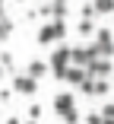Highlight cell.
Segmentation results:
<instances>
[{
	"instance_id": "cell-1",
	"label": "cell",
	"mask_w": 114,
	"mask_h": 124,
	"mask_svg": "<svg viewBox=\"0 0 114 124\" xmlns=\"http://www.w3.org/2000/svg\"><path fill=\"white\" fill-rule=\"evenodd\" d=\"M54 111L63 124H79V108H76V95L70 89H63V92H54Z\"/></svg>"
},
{
	"instance_id": "cell-2",
	"label": "cell",
	"mask_w": 114,
	"mask_h": 124,
	"mask_svg": "<svg viewBox=\"0 0 114 124\" xmlns=\"http://www.w3.org/2000/svg\"><path fill=\"white\" fill-rule=\"evenodd\" d=\"M44 64H48V73H51V77L63 80L67 67H70V48H67V45H57L54 51H51V57L44 61Z\"/></svg>"
},
{
	"instance_id": "cell-3",
	"label": "cell",
	"mask_w": 114,
	"mask_h": 124,
	"mask_svg": "<svg viewBox=\"0 0 114 124\" xmlns=\"http://www.w3.org/2000/svg\"><path fill=\"white\" fill-rule=\"evenodd\" d=\"M63 38H67V22H57V19H51L38 32V45H60Z\"/></svg>"
},
{
	"instance_id": "cell-4",
	"label": "cell",
	"mask_w": 114,
	"mask_h": 124,
	"mask_svg": "<svg viewBox=\"0 0 114 124\" xmlns=\"http://www.w3.org/2000/svg\"><path fill=\"white\" fill-rule=\"evenodd\" d=\"M95 57H98L95 45H79V48H70V64H73V67H82V70H86Z\"/></svg>"
},
{
	"instance_id": "cell-5",
	"label": "cell",
	"mask_w": 114,
	"mask_h": 124,
	"mask_svg": "<svg viewBox=\"0 0 114 124\" xmlns=\"http://www.w3.org/2000/svg\"><path fill=\"white\" fill-rule=\"evenodd\" d=\"M92 35H95V51H98V57L111 61V51H114V41H111V26H101V29H95Z\"/></svg>"
},
{
	"instance_id": "cell-6",
	"label": "cell",
	"mask_w": 114,
	"mask_h": 124,
	"mask_svg": "<svg viewBox=\"0 0 114 124\" xmlns=\"http://www.w3.org/2000/svg\"><path fill=\"white\" fill-rule=\"evenodd\" d=\"M86 77H89V80H111V61L95 57L92 64L86 67Z\"/></svg>"
},
{
	"instance_id": "cell-7",
	"label": "cell",
	"mask_w": 114,
	"mask_h": 124,
	"mask_svg": "<svg viewBox=\"0 0 114 124\" xmlns=\"http://www.w3.org/2000/svg\"><path fill=\"white\" fill-rule=\"evenodd\" d=\"M13 92H19V95H35V92H38V80L19 73V77H13Z\"/></svg>"
},
{
	"instance_id": "cell-8",
	"label": "cell",
	"mask_w": 114,
	"mask_h": 124,
	"mask_svg": "<svg viewBox=\"0 0 114 124\" xmlns=\"http://www.w3.org/2000/svg\"><path fill=\"white\" fill-rule=\"evenodd\" d=\"M26 77L44 80V77H48V64H44V61H29V64H26Z\"/></svg>"
},
{
	"instance_id": "cell-9",
	"label": "cell",
	"mask_w": 114,
	"mask_h": 124,
	"mask_svg": "<svg viewBox=\"0 0 114 124\" xmlns=\"http://www.w3.org/2000/svg\"><path fill=\"white\" fill-rule=\"evenodd\" d=\"M63 80L70 83V86H79V83L86 80V70H82V67H73V64H70V67H67V73H63Z\"/></svg>"
},
{
	"instance_id": "cell-10",
	"label": "cell",
	"mask_w": 114,
	"mask_h": 124,
	"mask_svg": "<svg viewBox=\"0 0 114 124\" xmlns=\"http://www.w3.org/2000/svg\"><path fill=\"white\" fill-rule=\"evenodd\" d=\"M13 29H16V22H13L7 13H0V41H7V38L13 35Z\"/></svg>"
},
{
	"instance_id": "cell-11",
	"label": "cell",
	"mask_w": 114,
	"mask_h": 124,
	"mask_svg": "<svg viewBox=\"0 0 114 124\" xmlns=\"http://www.w3.org/2000/svg\"><path fill=\"white\" fill-rule=\"evenodd\" d=\"M92 10L101 13V16H111L114 13V0H92Z\"/></svg>"
},
{
	"instance_id": "cell-12",
	"label": "cell",
	"mask_w": 114,
	"mask_h": 124,
	"mask_svg": "<svg viewBox=\"0 0 114 124\" xmlns=\"http://www.w3.org/2000/svg\"><path fill=\"white\" fill-rule=\"evenodd\" d=\"M92 95H111V80H92Z\"/></svg>"
},
{
	"instance_id": "cell-13",
	"label": "cell",
	"mask_w": 114,
	"mask_h": 124,
	"mask_svg": "<svg viewBox=\"0 0 114 124\" xmlns=\"http://www.w3.org/2000/svg\"><path fill=\"white\" fill-rule=\"evenodd\" d=\"M76 29H79V35H92V32H95V22H92V19H79Z\"/></svg>"
},
{
	"instance_id": "cell-14",
	"label": "cell",
	"mask_w": 114,
	"mask_h": 124,
	"mask_svg": "<svg viewBox=\"0 0 114 124\" xmlns=\"http://www.w3.org/2000/svg\"><path fill=\"white\" fill-rule=\"evenodd\" d=\"M41 115H44V108H41L38 102H32V105H29V121H35V124H38V118H41Z\"/></svg>"
},
{
	"instance_id": "cell-15",
	"label": "cell",
	"mask_w": 114,
	"mask_h": 124,
	"mask_svg": "<svg viewBox=\"0 0 114 124\" xmlns=\"http://www.w3.org/2000/svg\"><path fill=\"white\" fill-rule=\"evenodd\" d=\"M79 19H95V10H92V3H82V10H79Z\"/></svg>"
},
{
	"instance_id": "cell-16",
	"label": "cell",
	"mask_w": 114,
	"mask_h": 124,
	"mask_svg": "<svg viewBox=\"0 0 114 124\" xmlns=\"http://www.w3.org/2000/svg\"><path fill=\"white\" fill-rule=\"evenodd\" d=\"M86 124H101V115H98V111H89V115H86Z\"/></svg>"
},
{
	"instance_id": "cell-17",
	"label": "cell",
	"mask_w": 114,
	"mask_h": 124,
	"mask_svg": "<svg viewBox=\"0 0 114 124\" xmlns=\"http://www.w3.org/2000/svg\"><path fill=\"white\" fill-rule=\"evenodd\" d=\"M13 99V89H0V102H10Z\"/></svg>"
},
{
	"instance_id": "cell-18",
	"label": "cell",
	"mask_w": 114,
	"mask_h": 124,
	"mask_svg": "<svg viewBox=\"0 0 114 124\" xmlns=\"http://www.w3.org/2000/svg\"><path fill=\"white\" fill-rule=\"evenodd\" d=\"M7 124H22V121L19 118H7Z\"/></svg>"
},
{
	"instance_id": "cell-19",
	"label": "cell",
	"mask_w": 114,
	"mask_h": 124,
	"mask_svg": "<svg viewBox=\"0 0 114 124\" xmlns=\"http://www.w3.org/2000/svg\"><path fill=\"white\" fill-rule=\"evenodd\" d=\"M101 124H114V118H101Z\"/></svg>"
},
{
	"instance_id": "cell-20",
	"label": "cell",
	"mask_w": 114,
	"mask_h": 124,
	"mask_svg": "<svg viewBox=\"0 0 114 124\" xmlns=\"http://www.w3.org/2000/svg\"><path fill=\"white\" fill-rule=\"evenodd\" d=\"M3 77H7V70H3V67H0V80H3Z\"/></svg>"
},
{
	"instance_id": "cell-21",
	"label": "cell",
	"mask_w": 114,
	"mask_h": 124,
	"mask_svg": "<svg viewBox=\"0 0 114 124\" xmlns=\"http://www.w3.org/2000/svg\"><path fill=\"white\" fill-rule=\"evenodd\" d=\"M54 3H70V0H54Z\"/></svg>"
},
{
	"instance_id": "cell-22",
	"label": "cell",
	"mask_w": 114,
	"mask_h": 124,
	"mask_svg": "<svg viewBox=\"0 0 114 124\" xmlns=\"http://www.w3.org/2000/svg\"><path fill=\"white\" fill-rule=\"evenodd\" d=\"M16 3H29V0H16Z\"/></svg>"
},
{
	"instance_id": "cell-23",
	"label": "cell",
	"mask_w": 114,
	"mask_h": 124,
	"mask_svg": "<svg viewBox=\"0 0 114 124\" xmlns=\"http://www.w3.org/2000/svg\"><path fill=\"white\" fill-rule=\"evenodd\" d=\"M0 13H3V0H0Z\"/></svg>"
},
{
	"instance_id": "cell-24",
	"label": "cell",
	"mask_w": 114,
	"mask_h": 124,
	"mask_svg": "<svg viewBox=\"0 0 114 124\" xmlns=\"http://www.w3.org/2000/svg\"><path fill=\"white\" fill-rule=\"evenodd\" d=\"M26 124H35V121H26Z\"/></svg>"
}]
</instances>
